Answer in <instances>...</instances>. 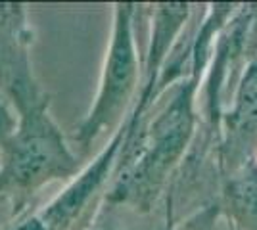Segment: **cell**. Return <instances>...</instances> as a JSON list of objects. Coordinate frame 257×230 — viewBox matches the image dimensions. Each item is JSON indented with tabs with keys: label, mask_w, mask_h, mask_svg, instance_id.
<instances>
[{
	"label": "cell",
	"mask_w": 257,
	"mask_h": 230,
	"mask_svg": "<svg viewBox=\"0 0 257 230\" xmlns=\"http://www.w3.org/2000/svg\"><path fill=\"white\" fill-rule=\"evenodd\" d=\"M194 92L196 77L177 88L171 102L154 119L137 155L123 165L113 199H125L146 207L165 182V176L177 163L190 140L194 127Z\"/></svg>",
	"instance_id": "cell-1"
},
{
	"label": "cell",
	"mask_w": 257,
	"mask_h": 230,
	"mask_svg": "<svg viewBox=\"0 0 257 230\" xmlns=\"http://www.w3.org/2000/svg\"><path fill=\"white\" fill-rule=\"evenodd\" d=\"M133 4H117L113 14L111 41L100 77L96 98L75 132V142L85 152L104 131L121 121L139 85L140 64L133 33Z\"/></svg>",
	"instance_id": "cell-2"
},
{
	"label": "cell",
	"mask_w": 257,
	"mask_h": 230,
	"mask_svg": "<svg viewBox=\"0 0 257 230\" xmlns=\"http://www.w3.org/2000/svg\"><path fill=\"white\" fill-rule=\"evenodd\" d=\"M48 102H35L8 146L4 178L25 190H37L52 180L77 173L79 159L65 144L60 129L46 111Z\"/></svg>",
	"instance_id": "cell-3"
},
{
	"label": "cell",
	"mask_w": 257,
	"mask_h": 230,
	"mask_svg": "<svg viewBox=\"0 0 257 230\" xmlns=\"http://www.w3.org/2000/svg\"><path fill=\"white\" fill-rule=\"evenodd\" d=\"M230 171L253 159L257 152V62L249 64L236 90L234 106L226 113Z\"/></svg>",
	"instance_id": "cell-4"
},
{
	"label": "cell",
	"mask_w": 257,
	"mask_h": 230,
	"mask_svg": "<svg viewBox=\"0 0 257 230\" xmlns=\"http://www.w3.org/2000/svg\"><path fill=\"white\" fill-rule=\"evenodd\" d=\"M223 209L232 224L257 230V159H247L230 171L223 190Z\"/></svg>",
	"instance_id": "cell-5"
},
{
	"label": "cell",
	"mask_w": 257,
	"mask_h": 230,
	"mask_svg": "<svg viewBox=\"0 0 257 230\" xmlns=\"http://www.w3.org/2000/svg\"><path fill=\"white\" fill-rule=\"evenodd\" d=\"M173 199L169 197V205H167V219H165V226L163 230H175V224H173Z\"/></svg>",
	"instance_id": "cell-6"
}]
</instances>
